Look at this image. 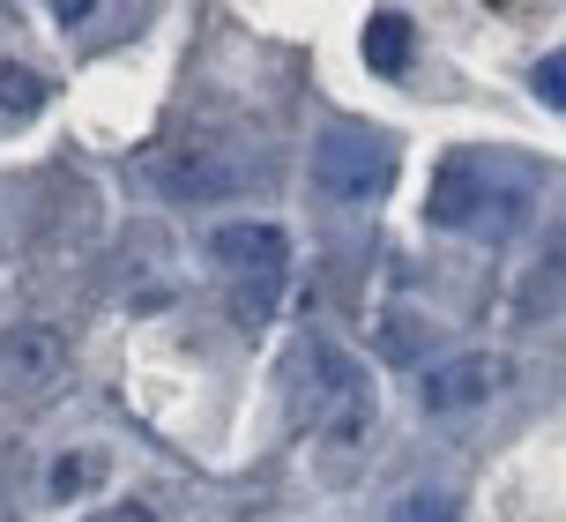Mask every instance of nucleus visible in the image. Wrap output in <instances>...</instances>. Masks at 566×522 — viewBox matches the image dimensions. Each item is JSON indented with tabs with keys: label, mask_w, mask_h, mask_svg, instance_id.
I'll list each match as a JSON object with an SVG mask.
<instances>
[{
	"label": "nucleus",
	"mask_w": 566,
	"mask_h": 522,
	"mask_svg": "<svg viewBox=\"0 0 566 522\" xmlns=\"http://www.w3.org/2000/svg\"><path fill=\"white\" fill-rule=\"evenodd\" d=\"M313 187H321L328 202H380V195L396 187V135L358 127V119L328 127V135L313 143Z\"/></svg>",
	"instance_id": "nucleus-1"
},
{
	"label": "nucleus",
	"mask_w": 566,
	"mask_h": 522,
	"mask_svg": "<svg viewBox=\"0 0 566 522\" xmlns=\"http://www.w3.org/2000/svg\"><path fill=\"white\" fill-rule=\"evenodd\" d=\"M142 165L157 179V195H171V202H231V195H247V179H254V165H247L224 135H179V143L149 149Z\"/></svg>",
	"instance_id": "nucleus-2"
},
{
	"label": "nucleus",
	"mask_w": 566,
	"mask_h": 522,
	"mask_svg": "<svg viewBox=\"0 0 566 522\" xmlns=\"http://www.w3.org/2000/svg\"><path fill=\"white\" fill-rule=\"evenodd\" d=\"M67 374V328L53 321H8L0 328V404H38Z\"/></svg>",
	"instance_id": "nucleus-3"
},
{
	"label": "nucleus",
	"mask_w": 566,
	"mask_h": 522,
	"mask_svg": "<svg viewBox=\"0 0 566 522\" xmlns=\"http://www.w3.org/2000/svg\"><path fill=\"white\" fill-rule=\"evenodd\" d=\"M350 410H366V374L350 366L343 344H306V358H298V418L328 434Z\"/></svg>",
	"instance_id": "nucleus-4"
},
{
	"label": "nucleus",
	"mask_w": 566,
	"mask_h": 522,
	"mask_svg": "<svg viewBox=\"0 0 566 522\" xmlns=\"http://www.w3.org/2000/svg\"><path fill=\"white\" fill-rule=\"evenodd\" d=\"M492 179H484L478 157H440V173H432V195H424V217L440 225V232H478L484 209H492Z\"/></svg>",
	"instance_id": "nucleus-5"
},
{
	"label": "nucleus",
	"mask_w": 566,
	"mask_h": 522,
	"mask_svg": "<svg viewBox=\"0 0 566 522\" xmlns=\"http://www.w3.org/2000/svg\"><path fill=\"white\" fill-rule=\"evenodd\" d=\"M500 380H507V366H500L492 351H454V358H440V366L418 380V404L432 410V418H448V410H478Z\"/></svg>",
	"instance_id": "nucleus-6"
},
{
	"label": "nucleus",
	"mask_w": 566,
	"mask_h": 522,
	"mask_svg": "<svg viewBox=\"0 0 566 522\" xmlns=\"http://www.w3.org/2000/svg\"><path fill=\"white\" fill-rule=\"evenodd\" d=\"M209 254L224 276H247V269H291V232L283 225H224L209 239Z\"/></svg>",
	"instance_id": "nucleus-7"
},
{
	"label": "nucleus",
	"mask_w": 566,
	"mask_h": 522,
	"mask_svg": "<svg viewBox=\"0 0 566 522\" xmlns=\"http://www.w3.org/2000/svg\"><path fill=\"white\" fill-rule=\"evenodd\" d=\"M283 276H291V269H247V276H231V284H224V306H231V328H239V336H261V328L276 321Z\"/></svg>",
	"instance_id": "nucleus-8"
},
{
	"label": "nucleus",
	"mask_w": 566,
	"mask_h": 522,
	"mask_svg": "<svg viewBox=\"0 0 566 522\" xmlns=\"http://www.w3.org/2000/svg\"><path fill=\"white\" fill-rule=\"evenodd\" d=\"M373 344H380V366H418L432 351V321L418 306H380L373 314Z\"/></svg>",
	"instance_id": "nucleus-9"
},
{
	"label": "nucleus",
	"mask_w": 566,
	"mask_h": 522,
	"mask_svg": "<svg viewBox=\"0 0 566 522\" xmlns=\"http://www.w3.org/2000/svg\"><path fill=\"white\" fill-rule=\"evenodd\" d=\"M366 60L380 75H402V67H410V15H402V8H380L366 23Z\"/></svg>",
	"instance_id": "nucleus-10"
},
{
	"label": "nucleus",
	"mask_w": 566,
	"mask_h": 522,
	"mask_svg": "<svg viewBox=\"0 0 566 522\" xmlns=\"http://www.w3.org/2000/svg\"><path fill=\"white\" fill-rule=\"evenodd\" d=\"M45 97H53V83H45L38 67H23V60H0V119L45 113Z\"/></svg>",
	"instance_id": "nucleus-11"
},
{
	"label": "nucleus",
	"mask_w": 566,
	"mask_h": 522,
	"mask_svg": "<svg viewBox=\"0 0 566 522\" xmlns=\"http://www.w3.org/2000/svg\"><path fill=\"white\" fill-rule=\"evenodd\" d=\"M45 486H53V500H83L90 486H105V456H97V448H75V456H60V463H53Z\"/></svg>",
	"instance_id": "nucleus-12"
},
{
	"label": "nucleus",
	"mask_w": 566,
	"mask_h": 522,
	"mask_svg": "<svg viewBox=\"0 0 566 522\" xmlns=\"http://www.w3.org/2000/svg\"><path fill=\"white\" fill-rule=\"evenodd\" d=\"M522 217H530V195H522V187H500V195H492V209H484V225H478V232H484V239H507L514 225H522Z\"/></svg>",
	"instance_id": "nucleus-13"
},
{
	"label": "nucleus",
	"mask_w": 566,
	"mask_h": 522,
	"mask_svg": "<svg viewBox=\"0 0 566 522\" xmlns=\"http://www.w3.org/2000/svg\"><path fill=\"white\" fill-rule=\"evenodd\" d=\"M530 90H537L552 113H566V53H544V60H537V75H530Z\"/></svg>",
	"instance_id": "nucleus-14"
},
{
	"label": "nucleus",
	"mask_w": 566,
	"mask_h": 522,
	"mask_svg": "<svg viewBox=\"0 0 566 522\" xmlns=\"http://www.w3.org/2000/svg\"><path fill=\"white\" fill-rule=\"evenodd\" d=\"M388 522H448V500L440 493H402L396 508H388Z\"/></svg>",
	"instance_id": "nucleus-15"
},
{
	"label": "nucleus",
	"mask_w": 566,
	"mask_h": 522,
	"mask_svg": "<svg viewBox=\"0 0 566 522\" xmlns=\"http://www.w3.org/2000/svg\"><path fill=\"white\" fill-rule=\"evenodd\" d=\"M544 269H552V276L566 284V209H559V225L544 232Z\"/></svg>",
	"instance_id": "nucleus-16"
},
{
	"label": "nucleus",
	"mask_w": 566,
	"mask_h": 522,
	"mask_svg": "<svg viewBox=\"0 0 566 522\" xmlns=\"http://www.w3.org/2000/svg\"><path fill=\"white\" fill-rule=\"evenodd\" d=\"M83 522H157L142 500H113V508H97V515H83Z\"/></svg>",
	"instance_id": "nucleus-17"
}]
</instances>
